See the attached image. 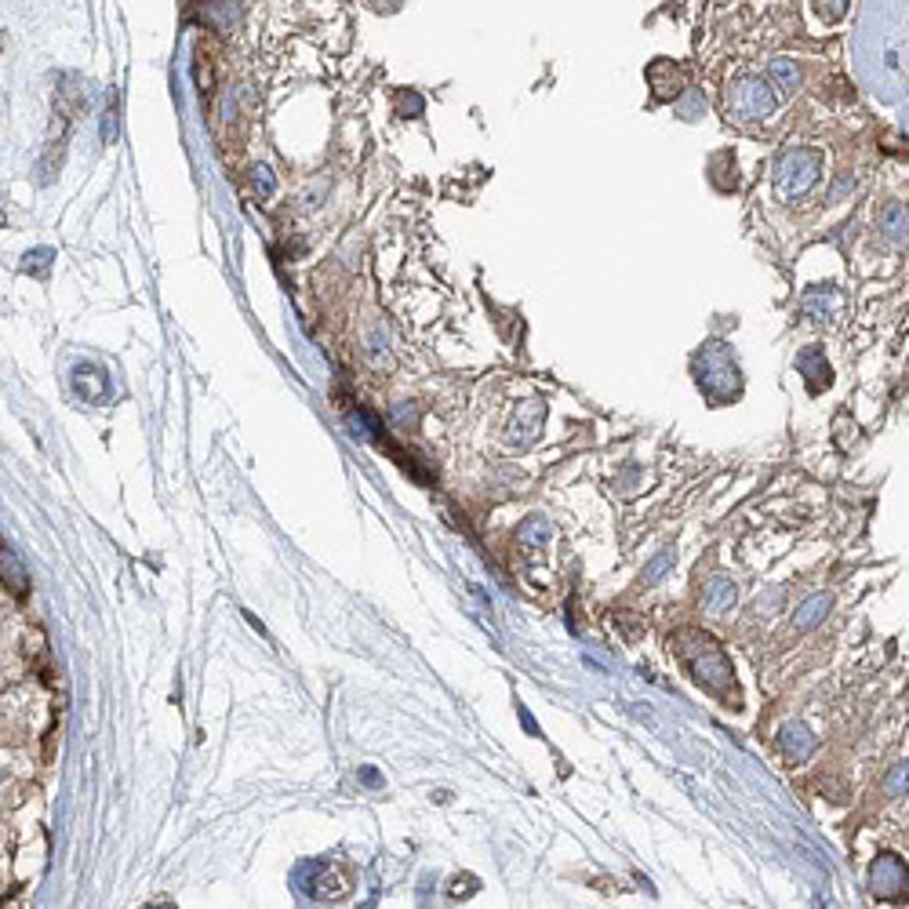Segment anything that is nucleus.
<instances>
[{
	"label": "nucleus",
	"instance_id": "obj_1",
	"mask_svg": "<svg viewBox=\"0 0 909 909\" xmlns=\"http://www.w3.org/2000/svg\"><path fill=\"white\" fill-rule=\"evenodd\" d=\"M0 582H4V590L15 600H26V593H30V575H26L22 560L4 542H0Z\"/></svg>",
	"mask_w": 909,
	"mask_h": 909
}]
</instances>
